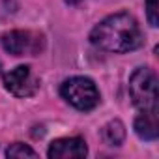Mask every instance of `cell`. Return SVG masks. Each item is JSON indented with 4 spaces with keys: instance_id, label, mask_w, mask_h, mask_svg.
I'll return each instance as SVG.
<instances>
[{
    "instance_id": "obj_1",
    "label": "cell",
    "mask_w": 159,
    "mask_h": 159,
    "mask_svg": "<svg viewBox=\"0 0 159 159\" xmlns=\"http://www.w3.org/2000/svg\"><path fill=\"white\" fill-rule=\"evenodd\" d=\"M90 41L109 52H129L140 47L142 34L133 15L114 13L103 19L90 34Z\"/></svg>"
},
{
    "instance_id": "obj_2",
    "label": "cell",
    "mask_w": 159,
    "mask_h": 159,
    "mask_svg": "<svg viewBox=\"0 0 159 159\" xmlns=\"http://www.w3.org/2000/svg\"><path fill=\"white\" fill-rule=\"evenodd\" d=\"M129 94L137 109L157 111V77L148 67H139L129 79Z\"/></svg>"
},
{
    "instance_id": "obj_3",
    "label": "cell",
    "mask_w": 159,
    "mask_h": 159,
    "mask_svg": "<svg viewBox=\"0 0 159 159\" xmlns=\"http://www.w3.org/2000/svg\"><path fill=\"white\" fill-rule=\"evenodd\" d=\"M62 98L79 111H92L99 103V92L88 77H71L60 88Z\"/></svg>"
},
{
    "instance_id": "obj_4",
    "label": "cell",
    "mask_w": 159,
    "mask_h": 159,
    "mask_svg": "<svg viewBox=\"0 0 159 159\" xmlns=\"http://www.w3.org/2000/svg\"><path fill=\"white\" fill-rule=\"evenodd\" d=\"M0 43L6 52L13 56H36L45 47L43 36L32 30H11L2 36Z\"/></svg>"
},
{
    "instance_id": "obj_5",
    "label": "cell",
    "mask_w": 159,
    "mask_h": 159,
    "mask_svg": "<svg viewBox=\"0 0 159 159\" xmlns=\"http://www.w3.org/2000/svg\"><path fill=\"white\" fill-rule=\"evenodd\" d=\"M4 86L17 98H28L34 96L36 90L39 88V79L28 66H17L15 69L4 75Z\"/></svg>"
},
{
    "instance_id": "obj_6",
    "label": "cell",
    "mask_w": 159,
    "mask_h": 159,
    "mask_svg": "<svg viewBox=\"0 0 159 159\" xmlns=\"http://www.w3.org/2000/svg\"><path fill=\"white\" fill-rule=\"evenodd\" d=\"M88 153L86 142L79 137L73 139H58L49 146L51 159H79Z\"/></svg>"
},
{
    "instance_id": "obj_7",
    "label": "cell",
    "mask_w": 159,
    "mask_h": 159,
    "mask_svg": "<svg viewBox=\"0 0 159 159\" xmlns=\"http://www.w3.org/2000/svg\"><path fill=\"white\" fill-rule=\"evenodd\" d=\"M135 133L142 140H157L159 137V122H157V111H140V114L135 118Z\"/></svg>"
},
{
    "instance_id": "obj_8",
    "label": "cell",
    "mask_w": 159,
    "mask_h": 159,
    "mask_svg": "<svg viewBox=\"0 0 159 159\" xmlns=\"http://www.w3.org/2000/svg\"><path fill=\"white\" fill-rule=\"evenodd\" d=\"M101 137L109 146H120L124 142V139H125V127H124V124L120 120H112L103 127Z\"/></svg>"
},
{
    "instance_id": "obj_9",
    "label": "cell",
    "mask_w": 159,
    "mask_h": 159,
    "mask_svg": "<svg viewBox=\"0 0 159 159\" xmlns=\"http://www.w3.org/2000/svg\"><path fill=\"white\" fill-rule=\"evenodd\" d=\"M6 155H8V157H38V153H36L30 146L21 144V142L11 144V146L6 150Z\"/></svg>"
},
{
    "instance_id": "obj_10",
    "label": "cell",
    "mask_w": 159,
    "mask_h": 159,
    "mask_svg": "<svg viewBox=\"0 0 159 159\" xmlns=\"http://www.w3.org/2000/svg\"><path fill=\"white\" fill-rule=\"evenodd\" d=\"M146 17L153 28L159 25V0H146Z\"/></svg>"
},
{
    "instance_id": "obj_11",
    "label": "cell",
    "mask_w": 159,
    "mask_h": 159,
    "mask_svg": "<svg viewBox=\"0 0 159 159\" xmlns=\"http://www.w3.org/2000/svg\"><path fill=\"white\" fill-rule=\"evenodd\" d=\"M66 2H67V4H79L81 0H66Z\"/></svg>"
}]
</instances>
